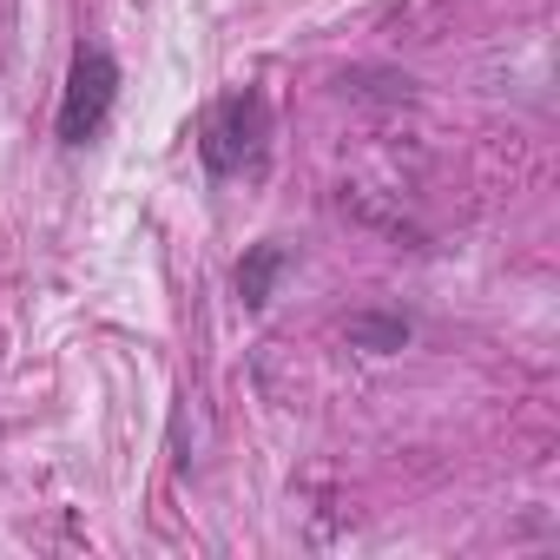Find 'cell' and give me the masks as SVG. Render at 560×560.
Listing matches in <instances>:
<instances>
[{
  "label": "cell",
  "mask_w": 560,
  "mask_h": 560,
  "mask_svg": "<svg viewBox=\"0 0 560 560\" xmlns=\"http://www.w3.org/2000/svg\"><path fill=\"white\" fill-rule=\"evenodd\" d=\"M113 106H119V60H113L106 47H80L73 67H67V86H60V119H54L60 145H67V152L93 145V139L106 132Z\"/></svg>",
  "instance_id": "7a4b0ae2"
},
{
  "label": "cell",
  "mask_w": 560,
  "mask_h": 560,
  "mask_svg": "<svg viewBox=\"0 0 560 560\" xmlns=\"http://www.w3.org/2000/svg\"><path fill=\"white\" fill-rule=\"evenodd\" d=\"M343 337H350V350H370V357H396V350H409V317L402 311H357L350 324H343Z\"/></svg>",
  "instance_id": "277c9868"
},
{
  "label": "cell",
  "mask_w": 560,
  "mask_h": 560,
  "mask_svg": "<svg viewBox=\"0 0 560 560\" xmlns=\"http://www.w3.org/2000/svg\"><path fill=\"white\" fill-rule=\"evenodd\" d=\"M8 40H14V0H0V67H8Z\"/></svg>",
  "instance_id": "5b68a950"
},
{
  "label": "cell",
  "mask_w": 560,
  "mask_h": 560,
  "mask_svg": "<svg viewBox=\"0 0 560 560\" xmlns=\"http://www.w3.org/2000/svg\"><path fill=\"white\" fill-rule=\"evenodd\" d=\"M270 152V100L257 86H231L198 119V165L211 178H250Z\"/></svg>",
  "instance_id": "6da1fadb"
},
{
  "label": "cell",
  "mask_w": 560,
  "mask_h": 560,
  "mask_svg": "<svg viewBox=\"0 0 560 560\" xmlns=\"http://www.w3.org/2000/svg\"><path fill=\"white\" fill-rule=\"evenodd\" d=\"M291 270V244L284 237H264V244H250L244 257H237V270H231V291H237V304L244 311H264L270 298H277V277Z\"/></svg>",
  "instance_id": "3957f363"
}]
</instances>
